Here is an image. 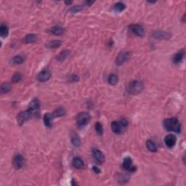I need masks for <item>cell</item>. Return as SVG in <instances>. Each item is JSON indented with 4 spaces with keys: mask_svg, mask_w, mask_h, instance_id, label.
<instances>
[{
    "mask_svg": "<svg viewBox=\"0 0 186 186\" xmlns=\"http://www.w3.org/2000/svg\"><path fill=\"white\" fill-rule=\"evenodd\" d=\"M165 130L168 132H175L180 133L181 132V124L177 118L167 119L163 122Z\"/></svg>",
    "mask_w": 186,
    "mask_h": 186,
    "instance_id": "6da1fadb",
    "label": "cell"
},
{
    "mask_svg": "<svg viewBox=\"0 0 186 186\" xmlns=\"http://www.w3.org/2000/svg\"><path fill=\"white\" fill-rule=\"evenodd\" d=\"M143 89V84L138 80H134V81L130 82L126 87L127 92L130 95H138V94L142 93Z\"/></svg>",
    "mask_w": 186,
    "mask_h": 186,
    "instance_id": "7a4b0ae2",
    "label": "cell"
},
{
    "mask_svg": "<svg viewBox=\"0 0 186 186\" xmlns=\"http://www.w3.org/2000/svg\"><path fill=\"white\" fill-rule=\"evenodd\" d=\"M37 116L35 113H33L32 111L30 110L27 109L25 111H22L19 113L17 116V122H18V124L23 125L26 121L31 119L34 118V117Z\"/></svg>",
    "mask_w": 186,
    "mask_h": 186,
    "instance_id": "3957f363",
    "label": "cell"
},
{
    "mask_svg": "<svg viewBox=\"0 0 186 186\" xmlns=\"http://www.w3.org/2000/svg\"><path fill=\"white\" fill-rule=\"evenodd\" d=\"M91 117L88 113L86 112H82L79 113L76 117V124L79 127H83L87 125L89 122H90Z\"/></svg>",
    "mask_w": 186,
    "mask_h": 186,
    "instance_id": "277c9868",
    "label": "cell"
},
{
    "mask_svg": "<svg viewBox=\"0 0 186 186\" xmlns=\"http://www.w3.org/2000/svg\"><path fill=\"white\" fill-rule=\"evenodd\" d=\"M130 57H131V53L130 52H121L116 58V64L117 66L123 65L130 59Z\"/></svg>",
    "mask_w": 186,
    "mask_h": 186,
    "instance_id": "5b68a950",
    "label": "cell"
},
{
    "mask_svg": "<svg viewBox=\"0 0 186 186\" xmlns=\"http://www.w3.org/2000/svg\"><path fill=\"white\" fill-rule=\"evenodd\" d=\"M122 167H123L124 170L130 172H133L136 171V167L132 166V160L130 157H127V158L124 159L123 164H122Z\"/></svg>",
    "mask_w": 186,
    "mask_h": 186,
    "instance_id": "8992f818",
    "label": "cell"
},
{
    "mask_svg": "<svg viewBox=\"0 0 186 186\" xmlns=\"http://www.w3.org/2000/svg\"><path fill=\"white\" fill-rule=\"evenodd\" d=\"M40 108V103L39 101L37 98L33 99V100H31V103L28 105V109L30 110L31 111H32L33 113H34L35 114L39 116V110Z\"/></svg>",
    "mask_w": 186,
    "mask_h": 186,
    "instance_id": "52a82bcc",
    "label": "cell"
},
{
    "mask_svg": "<svg viewBox=\"0 0 186 186\" xmlns=\"http://www.w3.org/2000/svg\"><path fill=\"white\" fill-rule=\"evenodd\" d=\"M153 37L157 39H169L172 36V34L167 31H155L152 34Z\"/></svg>",
    "mask_w": 186,
    "mask_h": 186,
    "instance_id": "ba28073f",
    "label": "cell"
},
{
    "mask_svg": "<svg viewBox=\"0 0 186 186\" xmlns=\"http://www.w3.org/2000/svg\"><path fill=\"white\" fill-rule=\"evenodd\" d=\"M24 164V158L21 154H17L13 159V166L16 169H21Z\"/></svg>",
    "mask_w": 186,
    "mask_h": 186,
    "instance_id": "9c48e42d",
    "label": "cell"
},
{
    "mask_svg": "<svg viewBox=\"0 0 186 186\" xmlns=\"http://www.w3.org/2000/svg\"><path fill=\"white\" fill-rule=\"evenodd\" d=\"M130 28L132 32L138 36H143L145 32L143 27L140 24H132L130 26Z\"/></svg>",
    "mask_w": 186,
    "mask_h": 186,
    "instance_id": "30bf717a",
    "label": "cell"
},
{
    "mask_svg": "<svg viewBox=\"0 0 186 186\" xmlns=\"http://www.w3.org/2000/svg\"><path fill=\"white\" fill-rule=\"evenodd\" d=\"M177 142V137L174 135H167L164 137V142L169 148H172L175 145Z\"/></svg>",
    "mask_w": 186,
    "mask_h": 186,
    "instance_id": "8fae6325",
    "label": "cell"
},
{
    "mask_svg": "<svg viewBox=\"0 0 186 186\" xmlns=\"http://www.w3.org/2000/svg\"><path fill=\"white\" fill-rule=\"evenodd\" d=\"M93 155L94 158L96 159L98 162H100V163H103V162H105V158L104 154L102 153L100 150H98V149L96 148L93 149Z\"/></svg>",
    "mask_w": 186,
    "mask_h": 186,
    "instance_id": "7c38bea8",
    "label": "cell"
},
{
    "mask_svg": "<svg viewBox=\"0 0 186 186\" xmlns=\"http://www.w3.org/2000/svg\"><path fill=\"white\" fill-rule=\"evenodd\" d=\"M50 77H51V73H50V72L49 71L45 70V71H41L39 73L37 79L39 82H47L50 79Z\"/></svg>",
    "mask_w": 186,
    "mask_h": 186,
    "instance_id": "4fadbf2b",
    "label": "cell"
},
{
    "mask_svg": "<svg viewBox=\"0 0 186 186\" xmlns=\"http://www.w3.org/2000/svg\"><path fill=\"white\" fill-rule=\"evenodd\" d=\"M71 142L73 145V146L75 147H79L81 145V140H80V137L75 132H71Z\"/></svg>",
    "mask_w": 186,
    "mask_h": 186,
    "instance_id": "5bb4252c",
    "label": "cell"
},
{
    "mask_svg": "<svg viewBox=\"0 0 186 186\" xmlns=\"http://www.w3.org/2000/svg\"><path fill=\"white\" fill-rule=\"evenodd\" d=\"M184 57H185V50H182L180 51H179L178 53H176L175 56L173 57V62L176 64H178V63H181L183 60Z\"/></svg>",
    "mask_w": 186,
    "mask_h": 186,
    "instance_id": "9a60e30c",
    "label": "cell"
},
{
    "mask_svg": "<svg viewBox=\"0 0 186 186\" xmlns=\"http://www.w3.org/2000/svg\"><path fill=\"white\" fill-rule=\"evenodd\" d=\"M111 129L112 131L115 134H120L123 132L124 128L122 127L119 122H113L111 123Z\"/></svg>",
    "mask_w": 186,
    "mask_h": 186,
    "instance_id": "2e32d148",
    "label": "cell"
},
{
    "mask_svg": "<svg viewBox=\"0 0 186 186\" xmlns=\"http://www.w3.org/2000/svg\"><path fill=\"white\" fill-rule=\"evenodd\" d=\"M23 42L26 43V44H31V43H34L37 41V36L33 33H30V34H27L25 36L24 39H23Z\"/></svg>",
    "mask_w": 186,
    "mask_h": 186,
    "instance_id": "e0dca14e",
    "label": "cell"
},
{
    "mask_svg": "<svg viewBox=\"0 0 186 186\" xmlns=\"http://www.w3.org/2000/svg\"><path fill=\"white\" fill-rule=\"evenodd\" d=\"M73 167L76 169H82L84 167V162L82 160L81 158H79V157H76L73 159Z\"/></svg>",
    "mask_w": 186,
    "mask_h": 186,
    "instance_id": "ac0fdd59",
    "label": "cell"
},
{
    "mask_svg": "<svg viewBox=\"0 0 186 186\" xmlns=\"http://www.w3.org/2000/svg\"><path fill=\"white\" fill-rule=\"evenodd\" d=\"M54 119L53 116V113H47L46 114H44V123L45 124V126L47 127H52V121Z\"/></svg>",
    "mask_w": 186,
    "mask_h": 186,
    "instance_id": "d6986e66",
    "label": "cell"
},
{
    "mask_svg": "<svg viewBox=\"0 0 186 186\" xmlns=\"http://www.w3.org/2000/svg\"><path fill=\"white\" fill-rule=\"evenodd\" d=\"M63 32H64V29L60 26H55L54 27L52 28L51 29V33H53L54 35H56V36L62 35Z\"/></svg>",
    "mask_w": 186,
    "mask_h": 186,
    "instance_id": "ffe728a7",
    "label": "cell"
},
{
    "mask_svg": "<svg viewBox=\"0 0 186 186\" xmlns=\"http://www.w3.org/2000/svg\"><path fill=\"white\" fill-rule=\"evenodd\" d=\"M66 114V110L63 108H58V109H56L54 112L53 113V118H58V117H61L63 116Z\"/></svg>",
    "mask_w": 186,
    "mask_h": 186,
    "instance_id": "44dd1931",
    "label": "cell"
},
{
    "mask_svg": "<svg viewBox=\"0 0 186 186\" xmlns=\"http://www.w3.org/2000/svg\"><path fill=\"white\" fill-rule=\"evenodd\" d=\"M108 82L110 85L114 86V85L116 84L119 82L118 76H117V75L114 74V73H111V74H110L109 76H108Z\"/></svg>",
    "mask_w": 186,
    "mask_h": 186,
    "instance_id": "7402d4cb",
    "label": "cell"
},
{
    "mask_svg": "<svg viewBox=\"0 0 186 186\" xmlns=\"http://www.w3.org/2000/svg\"><path fill=\"white\" fill-rule=\"evenodd\" d=\"M69 54H70L69 50H63V51H62L61 53L57 56L56 58L58 61H63V60H64L69 55Z\"/></svg>",
    "mask_w": 186,
    "mask_h": 186,
    "instance_id": "603a6c76",
    "label": "cell"
},
{
    "mask_svg": "<svg viewBox=\"0 0 186 186\" xmlns=\"http://www.w3.org/2000/svg\"><path fill=\"white\" fill-rule=\"evenodd\" d=\"M61 41L60 40H53L47 44V47L49 48H58L61 45Z\"/></svg>",
    "mask_w": 186,
    "mask_h": 186,
    "instance_id": "cb8c5ba5",
    "label": "cell"
},
{
    "mask_svg": "<svg viewBox=\"0 0 186 186\" xmlns=\"http://www.w3.org/2000/svg\"><path fill=\"white\" fill-rule=\"evenodd\" d=\"M146 147L150 152H153V153L156 152L157 150L156 146L155 143H154L153 141H151V140H147Z\"/></svg>",
    "mask_w": 186,
    "mask_h": 186,
    "instance_id": "d4e9b609",
    "label": "cell"
},
{
    "mask_svg": "<svg viewBox=\"0 0 186 186\" xmlns=\"http://www.w3.org/2000/svg\"><path fill=\"white\" fill-rule=\"evenodd\" d=\"M1 93L2 94H5L9 93L11 90V86L10 84L4 83L1 85Z\"/></svg>",
    "mask_w": 186,
    "mask_h": 186,
    "instance_id": "484cf974",
    "label": "cell"
},
{
    "mask_svg": "<svg viewBox=\"0 0 186 186\" xmlns=\"http://www.w3.org/2000/svg\"><path fill=\"white\" fill-rule=\"evenodd\" d=\"M8 33H9V31H8L7 26H5V25H1V27H0V34H1V37H7Z\"/></svg>",
    "mask_w": 186,
    "mask_h": 186,
    "instance_id": "4316f807",
    "label": "cell"
},
{
    "mask_svg": "<svg viewBox=\"0 0 186 186\" xmlns=\"http://www.w3.org/2000/svg\"><path fill=\"white\" fill-rule=\"evenodd\" d=\"M23 61H24V58H23L22 56H21V55H17V56H15L13 59V63L16 65L21 64V63H23Z\"/></svg>",
    "mask_w": 186,
    "mask_h": 186,
    "instance_id": "83f0119b",
    "label": "cell"
},
{
    "mask_svg": "<svg viewBox=\"0 0 186 186\" xmlns=\"http://www.w3.org/2000/svg\"><path fill=\"white\" fill-rule=\"evenodd\" d=\"M125 8H126V6L122 2H118L114 5V10L117 12L123 11Z\"/></svg>",
    "mask_w": 186,
    "mask_h": 186,
    "instance_id": "f1b7e54d",
    "label": "cell"
},
{
    "mask_svg": "<svg viewBox=\"0 0 186 186\" xmlns=\"http://www.w3.org/2000/svg\"><path fill=\"white\" fill-rule=\"evenodd\" d=\"M95 130H96L97 133L98 135H102L103 134V125L100 123V122H97L95 124Z\"/></svg>",
    "mask_w": 186,
    "mask_h": 186,
    "instance_id": "f546056e",
    "label": "cell"
},
{
    "mask_svg": "<svg viewBox=\"0 0 186 186\" xmlns=\"http://www.w3.org/2000/svg\"><path fill=\"white\" fill-rule=\"evenodd\" d=\"M22 79V74L20 73H16L13 76V78H12V81H13L14 83H16V82H20Z\"/></svg>",
    "mask_w": 186,
    "mask_h": 186,
    "instance_id": "4dcf8cb0",
    "label": "cell"
},
{
    "mask_svg": "<svg viewBox=\"0 0 186 186\" xmlns=\"http://www.w3.org/2000/svg\"><path fill=\"white\" fill-rule=\"evenodd\" d=\"M83 9V7L81 5H76V6H73V7L71 8L70 11L71 13H78V12L81 11Z\"/></svg>",
    "mask_w": 186,
    "mask_h": 186,
    "instance_id": "1f68e13d",
    "label": "cell"
},
{
    "mask_svg": "<svg viewBox=\"0 0 186 186\" xmlns=\"http://www.w3.org/2000/svg\"><path fill=\"white\" fill-rule=\"evenodd\" d=\"M119 123L121 124V125H122L124 129H125L127 126H128V121H127L126 119H122L119 121Z\"/></svg>",
    "mask_w": 186,
    "mask_h": 186,
    "instance_id": "d6a6232c",
    "label": "cell"
},
{
    "mask_svg": "<svg viewBox=\"0 0 186 186\" xmlns=\"http://www.w3.org/2000/svg\"><path fill=\"white\" fill-rule=\"evenodd\" d=\"M71 80L72 82H79V76L77 75H71Z\"/></svg>",
    "mask_w": 186,
    "mask_h": 186,
    "instance_id": "836d02e7",
    "label": "cell"
},
{
    "mask_svg": "<svg viewBox=\"0 0 186 186\" xmlns=\"http://www.w3.org/2000/svg\"><path fill=\"white\" fill-rule=\"evenodd\" d=\"M93 170L94 172H95V173H96V174H99V173H100V169L98 168V167H93Z\"/></svg>",
    "mask_w": 186,
    "mask_h": 186,
    "instance_id": "e575fe53",
    "label": "cell"
}]
</instances>
